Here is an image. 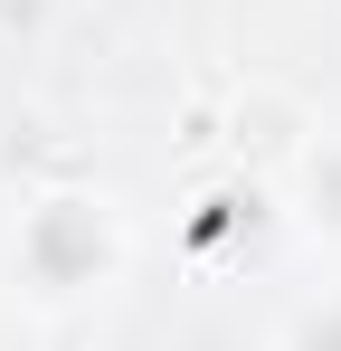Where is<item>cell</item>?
Returning <instances> with one entry per match:
<instances>
[{
  "instance_id": "5b68a950",
  "label": "cell",
  "mask_w": 341,
  "mask_h": 351,
  "mask_svg": "<svg viewBox=\"0 0 341 351\" xmlns=\"http://www.w3.org/2000/svg\"><path fill=\"white\" fill-rule=\"evenodd\" d=\"M266 351H341V276L294 294L275 313V332H266Z\"/></svg>"
},
{
  "instance_id": "7a4b0ae2",
  "label": "cell",
  "mask_w": 341,
  "mask_h": 351,
  "mask_svg": "<svg viewBox=\"0 0 341 351\" xmlns=\"http://www.w3.org/2000/svg\"><path fill=\"white\" fill-rule=\"evenodd\" d=\"M323 133V114L284 86V76H237L218 105H190V152H218L227 171L247 180H284L294 162H303V143Z\"/></svg>"
},
{
  "instance_id": "277c9868",
  "label": "cell",
  "mask_w": 341,
  "mask_h": 351,
  "mask_svg": "<svg viewBox=\"0 0 341 351\" xmlns=\"http://www.w3.org/2000/svg\"><path fill=\"white\" fill-rule=\"evenodd\" d=\"M275 199H284V228L294 237H313V247L341 256V123H323L303 143V162L275 180Z\"/></svg>"
},
{
  "instance_id": "3957f363",
  "label": "cell",
  "mask_w": 341,
  "mask_h": 351,
  "mask_svg": "<svg viewBox=\"0 0 341 351\" xmlns=\"http://www.w3.org/2000/svg\"><path fill=\"white\" fill-rule=\"evenodd\" d=\"M275 219H284L275 180H247V171H227V162H218V171L190 190V209H180V247H190L199 266H227V256H247Z\"/></svg>"
},
{
  "instance_id": "6da1fadb",
  "label": "cell",
  "mask_w": 341,
  "mask_h": 351,
  "mask_svg": "<svg viewBox=\"0 0 341 351\" xmlns=\"http://www.w3.org/2000/svg\"><path fill=\"white\" fill-rule=\"evenodd\" d=\"M133 209L95 190V180H38L19 190L10 209V237H0V294L38 323H66V313H95L123 276H133Z\"/></svg>"
}]
</instances>
